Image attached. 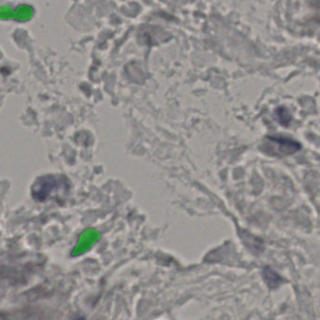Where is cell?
Masks as SVG:
<instances>
[{
	"mask_svg": "<svg viewBox=\"0 0 320 320\" xmlns=\"http://www.w3.org/2000/svg\"><path fill=\"white\" fill-rule=\"evenodd\" d=\"M300 145L298 142L285 137L269 136L261 146L265 153L271 156H287L299 150Z\"/></svg>",
	"mask_w": 320,
	"mask_h": 320,
	"instance_id": "6da1fadb",
	"label": "cell"
}]
</instances>
